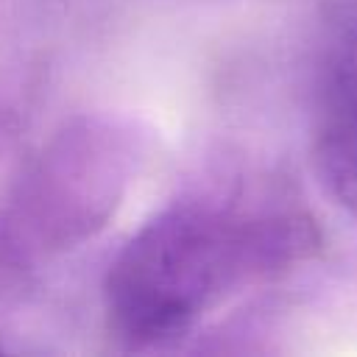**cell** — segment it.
<instances>
[{"label": "cell", "mask_w": 357, "mask_h": 357, "mask_svg": "<svg viewBox=\"0 0 357 357\" xmlns=\"http://www.w3.org/2000/svg\"><path fill=\"white\" fill-rule=\"evenodd\" d=\"M315 167L329 195L357 218V53L329 81L315 134Z\"/></svg>", "instance_id": "cell-2"}, {"label": "cell", "mask_w": 357, "mask_h": 357, "mask_svg": "<svg viewBox=\"0 0 357 357\" xmlns=\"http://www.w3.org/2000/svg\"><path fill=\"white\" fill-rule=\"evenodd\" d=\"M298 220L243 223L206 206H170L148 220L106 276L112 329L131 346L181 337L226 290L298 245Z\"/></svg>", "instance_id": "cell-1"}]
</instances>
